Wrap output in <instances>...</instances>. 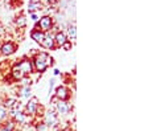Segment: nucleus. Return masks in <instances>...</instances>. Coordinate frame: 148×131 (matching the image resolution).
<instances>
[{
  "mask_svg": "<svg viewBox=\"0 0 148 131\" xmlns=\"http://www.w3.org/2000/svg\"><path fill=\"white\" fill-rule=\"evenodd\" d=\"M64 47L66 48V49H70V48H71V44H70V43H68V41H66V43L64 44Z\"/></svg>",
  "mask_w": 148,
  "mask_h": 131,
  "instance_id": "412c9836",
  "label": "nucleus"
},
{
  "mask_svg": "<svg viewBox=\"0 0 148 131\" xmlns=\"http://www.w3.org/2000/svg\"><path fill=\"white\" fill-rule=\"evenodd\" d=\"M1 32H3V28H1V25H0V34H1Z\"/></svg>",
  "mask_w": 148,
  "mask_h": 131,
  "instance_id": "bb28decb",
  "label": "nucleus"
},
{
  "mask_svg": "<svg viewBox=\"0 0 148 131\" xmlns=\"http://www.w3.org/2000/svg\"><path fill=\"white\" fill-rule=\"evenodd\" d=\"M0 131H11V130H8V128H5V127H3V128H1V130H0Z\"/></svg>",
  "mask_w": 148,
  "mask_h": 131,
  "instance_id": "393cba45",
  "label": "nucleus"
},
{
  "mask_svg": "<svg viewBox=\"0 0 148 131\" xmlns=\"http://www.w3.org/2000/svg\"><path fill=\"white\" fill-rule=\"evenodd\" d=\"M16 23H17L18 27H24L25 23H27V20H25L24 16H20V17H17V21H16Z\"/></svg>",
  "mask_w": 148,
  "mask_h": 131,
  "instance_id": "f3484780",
  "label": "nucleus"
},
{
  "mask_svg": "<svg viewBox=\"0 0 148 131\" xmlns=\"http://www.w3.org/2000/svg\"><path fill=\"white\" fill-rule=\"evenodd\" d=\"M56 109H57V112L61 114V115H65V114H68L69 112V106H68V103L65 102V101H60V102L57 103Z\"/></svg>",
  "mask_w": 148,
  "mask_h": 131,
  "instance_id": "20e7f679",
  "label": "nucleus"
},
{
  "mask_svg": "<svg viewBox=\"0 0 148 131\" xmlns=\"http://www.w3.org/2000/svg\"><path fill=\"white\" fill-rule=\"evenodd\" d=\"M69 36H70L71 38H75V25L71 24L70 27H69Z\"/></svg>",
  "mask_w": 148,
  "mask_h": 131,
  "instance_id": "dca6fc26",
  "label": "nucleus"
},
{
  "mask_svg": "<svg viewBox=\"0 0 148 131\" xmlns=\"http://www.w3.org/2000/svg\"><path fill=\"white\" fill-rule=\"evenodd\" d=\"M58 122V118H57V114L53 111H48L45 114V118H44V123H45L48 127L49 126H56Z\"/></svg>",
  "mask_w": 148,
  "mask_h": 131,
  "instance_id": "f03ea898",
  "label": "nucleus"
},
{
  "mask_svg": "<svg viewBox=\"0 0 148 131\" xmlns=\"http://www.w3.org/2000/svg\"><path fill=\"white\" fill-rule=\"evenodd\" d=\"M53 43H54V40H53V37L50 36V33H48L46 36H44V40H42V45L45 48H52L53 47Z\"/></svg>",
  "mask_w": 148,
  "mask_h": 131,
  "instance_id": "6e6552de",
  "label": "nucleus"
},
{
  "mask_svg": "<svg viewBox=\"0 0 148 131\" xmlns=\"http://www.w3.org/2000/svg\"><path fill=\"white\" fill-rule=\"evenodd\" d=\"M21 97H25V98L31 97V89H29L28 86H25L24 89H23V91H21Z\"/></svg>",
  "mask_w": 148,
  "mask_h": 131,
  "instance_id": "2eb2a0df",
  "label": "nucleus"
},
{
  "mask_svg": "<svg viewBox=\"0 0 148 131\" xmlns=\"http://www.w3.org/2000/svg\"><path fill=\"white\" fill-rule=\"evenodd\" d=\"M13 117H15V119L17 122H20V123H25V121H27L25 115L21 111H18V110H15V111H13Z\"/></svg>",
  "mask_w": 148,
  "mask_h": 131,
  "instance_id": "9b49d317",
  "label": "nucleus"
},
{
  "mask_svg": "<svg viewBox=\"0 0 148 131\" xmlns=\"http://www.w3.org/2000/svg\"><path fill=\"white\" fill-rule=\"evenodd\" d=\"M53 85H54V80H50V84H49V90H50V91H52Z\"/></svg>",
  "mask_w": 148,
  "mask_h": 131,
  "instance_id": "4be33fe9",
  "label": "nucleus"
},
{
  "mask_svg": "<svg viewBox=\"0 0 148 131\" xmlns=\"http://www.w3.org/2000/svg\"><path fill=\"white\" fill-rule=\"evenodd\" d=\"M15 103H16L15 99H8V101H7V106H8V107H15L16 106Z\"/></svg>",
  "mask_w": 148,
  "mask_h": 131,
  "instance_id": "aec40b11",
  "label": "nucleus"
},
{
  "mask_svg": "<svg viewBox=\"0 0 148 131\" xmlns=\"http://www.w3.org/2000/svg\"><path fill=\"white\" fill-rule=\"evenodd\" d=\"M18 69L23 72V74H27V73H31L32 72V65L31 62L28 61V60H25V61H21V62L18 64Z\"/></svg>",
  "mask_w": 148,
  "mask_h": 131,
  "instance_id": "39448f33",
  "label": "nucleus"
},
{
  "mask_svg": "<svg viewBox=\"0 0 148 131\" xmlns=\"http://www.w3.org/2000/svg\"><path fill=\"white\" fill-rule=\"evenodd\" d=\"M36 131H48V126L44 122H40L36 125Z\"/></svg>",
  "mask_w": 148,
  "mask_h": 131,
  "instance_id": "4468645a",
  "label": "nucleus"
},
{
  "mask_svg": "<svg viewBox=\"0 0 148 131\" xmlns=\"http://www.w3.org/2000/svg\"><path fill=\"white\" fill-rule=\"evenodd\" d=\"M31 36L34 41H37V43H42V40H44V33H41L40 31H33L31 33Z\"/></svg>",
  "mask_w": 148,
  "mask_h": 131,
  "instance_id": "9d476101",
  "label": "nucleus"
},
{
  "mask_svg": "<svg viewBox=\"0 0 148 131\" xmlns=\"http://www.w3.org/2000/svg\"><path fill=\"white\" fill-rule=\"evenodd\" d=\"M40 25H41V28L42 29L48 31V29L50 28V25H52V20H50V17H48V16L42 17V19L40 20Z\"/></svg>",
  "mask_w": 148,
  "mask_h": 131,
  "instance_id": "0eeeda50",
  "label": "nucleus"
},
{
  "mask_svg": "<svg viewBox=\"0 0 148 131\" xmlns=\"http://www.w3.org/2000/svg\"><path fill=\"white\" fill-rule=\"evenodd\" d=\"M12 73H13V77H15L16 80H18V78L23 77V72L18 69V66H15V68H13V72Z\"/></svg>",
  "mask_w": 148,
  "mask_h": 131,
  "instance_id": "ddd939ff",
  "label": "nucleus"
},
{
  "mask_svg": "<svg viewBox=\"0 0 148 131\" xmlns=\"http://www.w3.org/2000/svg\"><path fill=\"white\" fill-rule=\"evenodd\" d=\"M62 131H73V130H71V128H69V127H68V128H64V130H62Z\"/></svg>",
  "mask_w": 148,
  "mask_h": 131,
  "instance_id": "b1692460",
  "label": "nucleus"
},
{
  "mask_svg": "<svg viewBox=\"0 0 148 131\" xmlns=\"http://www.w3.org/2000/svg\"><path fill=\"white\" fill-rule=\"evenodd\" d=\"M5 117H7L5 109H4V107H0V121H1V119H4Z\"/></svg>",
  "mask_w": 148,
  "mask_h": 131,
  "instance_id": "6ab92c4d",
  "label": "nucleus"
},
{
  "mask_svg": "<svg viewBox=\"0 0 148 131\" xmlns=\"http://www.w3.org/2000/svg\"><path fill=\"white\" fill-rule=\"evenodd\" d=\"M28 8H29V11L38 10V8H40V4H38V3H29V5H28Z\"/></svg>",
  "mask_w": 148,
  "mask_h": 131,
  "instance_id": "a211bd4d",
  "label": "nucleus"
},
{
  "mask_svg": "<svg viewBox=\"0 0 148 131\" xmlns=\"http://www.w3.org/2000/svg\"><path fill=\"white\" fill-rule=\"evenodd\" d=\"M32 20H34V21H36V20H37V16L34 15V13H33V15H32Z\"/></svg>",
  "mask_w": 148,
  "mask_h": 131,
  "instance_id": "5701e85b",
  "label": "nucleus"
},
{
  "mask_svg": "<svg viewBox=\"0 0 148 131\" xmlns=\"http://www.w3.org/2000/svg\"><path fill=\"white\" fill-rule=\"evenodd\" d=\"M31 3H38V0H31Z\"/></svg>",
  "mask_w": 148,
  "mask_h": 131,
  "instance_id": "a878e982",
  "label": "nucleus"
},
{
  "mask_svg": "<svg viewBox=\"0 0 148 131\" xmlns=\"http://www.w3.org/2000/svg\"><path fill=\"white\" fill-rule=\"evenodd\" d=\"M13 52H15V47H13L11 43H5L3 47H1V53L5 54V56L7 54H12Z\"/></svg>",
  "mask_w": 148,
  "mask_h": 131,
  "instance_id": "423d86ee",
  "label": "nucleus"
},
{
  "mask_svg": "<svg viewBox=\"0 0 148 131\" xmlns=\"http://www.w3.org/2000/svg\"><path fill=\"white\" fill-rule=\"evenodd\" d=\"M37 106H38V101H37V98H32L27 105V111L29 112V114H36Z\"/></svg>",
  "mask_w": 148,
  "mask_h": 131,
  "instance_id": "7ed1b4c3",
  "label": "nucleus"
},
{
  "mask_svg": "<svg viewBox=\"0 0 148 131\" xmlns=\"http://www.w3.org/2000/svg\"><path fill=\"white\" fill-rule=\"evenodd\" d=\"M48 62H49V57H48V54H45V53H40L36 57V61H34L36 68L38 72H44L46 69V66H48Z\"/></svg>",
  "mask_w": 148,
  "mask_h": 131,
  "instance_id": "f257e3e1",
  "label": "nucleus"
},
{
  "mask_svg": "<svg viewBox=\"0 0 148 131\" xmlns=\"http://www.w3.org/2000/svg\"><path fill=\"white\" fill-rule=\"evenodd\" d=\"M56 95L60 98V99H66L68 98V90L65 89V87H58L57 89V93H56Z\"/></svg>",
  "mask_w": 148,
  "mask_h": 131,
  "instance_id": "1a4fd4ad",
  "label": "nucleus"
},
{
  "mask_svg": "<svg viewBox=\"0 0 148 131\" xmlns=\"http://www.w3.org/2000/svg\"><path fill=\"white\" fill-rule=\"evenodd\" d=\"M56 41H57V44H60V45H64V44L66 43V34H65L64 32H58V33L56 34Z\"/></svg>",
  "mask_w": 148,
  "mask_h": 131,
  "instance_id": "f8f14e48",
  "label": "nucleus"
}]
</instances>
